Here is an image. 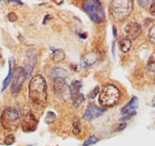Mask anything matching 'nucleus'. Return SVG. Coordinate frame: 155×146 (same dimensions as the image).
<instances>
[{"label": "nucleus", "mask_w": 155, "mask_h": 146, "mask_svg": "<svg viewBox=\"0 0 155 146\" xmlns=\"http://www.w3.org/2000/svg\"><path fill=\"white\" fill-rule=\"evenodd\" d=\"M28 98L34 107L42 109L45 106L48 99L47 85L41 75L33 76L28 88Z\"/></svg>", "instance_id": "obj_1"}, {"label": "nucleus", "mask_w": 155, "mask_h": 146, "mask_svg": "<svg viewBox=\"0 0 155 146\" xmlns=\"http://www.w3.org/2000/svg\"><path fill=\"white\" fill-rule=\"evenodd\" d=\"M133 2L130 0H114L109 7V15L115 22L125 21L133 12Z\"/></svg>", "instance_id": "obj_2"}, {"label": "nucleus", "mask_w": 155, "mask_h": 146, "mask_svg": "<svg viewBox=\"0 0 155 146\" xmlns=\"http://www.w3.org/2000/svg\"><path fill=\"white\" fill-rule=\"evenodd\" d=\"M120 95V91L116 85L108 84L100 91L98 102L103 107H111L119 102Z\"/></svg>", "instance_id": "obj_3"}, {"label": "nucleus", "mask_w": 155, "mask_h": 146, "mask_svg": "<svg viewBox=\"0 0 155 146\" xmlns=\"http://www.w3.org/2000/svg\"><path fill=\"white\" fill-rule=\"evenodd\" d=\"M83 8L94 22L100 24L105 19L104 10L99 1L97 0L85 1L83 2Z\"/></svg>", "instance_id": "obj_4"}, {"label": "nucleus", "mask_w": 155, "mask_h": 146, "mask_svg": "<svg viewBox=\"0 0 155 146\" xmlns=\"http://www.w3.org/2000/svg\"><path fill=\"white\" fill-rule=\"evenodd\" d=\"M1 124L5 130H15L20 123L19 113L13 108H6L1 116Z\"/></svg>", "instance_id": "obj_5"}, {"label": "nucleus", "mask_w": 155, "mask_h": 146, "mask_svg": "<svg viewBox=\"0 0 155 146\" xmlns=\"http://www.w3.org/2000/svg\"><path fill=\"white\" fill-rule=\"evenodd\" d=\"M82 84L80 81H74L70 88V96H71L74 105L78 106L85 100L84 95L80 92Z\"/></svg>", "instance_id": "obj_6"}, {"label": "nucleus", "mask_w": 155, "mask_h": 146, "mask_svg": "<svg viewBox=\"0 0 155 146\" xmlns=\"http://www.w3.org/2000/svg\"><path fill=\"white\" fill-rule=\"evenodd\" d=\"M26 78H27V73H26L25 68L21 66L18 67V73H17L15 78L14 79L13 83L11 87V91L12 94H17L20 92Z\"/></svg>", "instance_id": "obj_7"}, {"label": "nucleus", "mask_w": 155, "mask_h": 146, "mask_svg": "<svg viewBox=\"0 0 155 146\" xmlns=\"http://www.w3.org/2000/svg\"><path fill=\"white\" fill-rule=\"evenodd\" d=\"M38 120L31 112H28L24 115L21 121L22 130L25 132H33L37 127Z\"/></svg>", "instance_id": "obj_8"}, {"label": "nucleus", "mask_w": 155, "mask_h": 146, "mask_svg": "<svg viewBox=\"0 0 155 146\" xmlns=\"http://www.w3.org/2000/svg\"><path fill=\"white\" fill-rule=\"evenodd\" d=\"M138 105H139V100H138L137 97H132L130 101L129 102L124 108H122V109H121V113L124 114V118L120 119V120L125 121V120H130V119L132 118L133 116L136 115V109L138 107Z\"/></svg>", "instance_id": "obj_9"}, {"label": "nucleus", "mask_w": 155, "mask_h": 146, "mask_svg": "<svg viewBox=\"0 0 155 146\" xmlns=\"http://www.w3.org/2000/svg\"><path fill=\"white\" fill-rule=\"evenodd\" d=\"M54 81V93L58 95V97L61 98L68 97L70 95V88L67 85L65 79L57 78L53 79Z\"/></svg>", "instance_id": "obj_10"}, {"label": "nucleus", "mask_w": 155, "mask_h": 146, "mask_svg": "<svg viewBox=\"0 0 155 146\" xmlns=\"http://www.w3.org/2000/svg\"><path fill=\"white\" fill-rule=\"evenodd\" d=\"M124 32L128 36V39L136 40L142 33V27L138 23H130L124 27Z\"/></svg>", "instance_id": "obj_11"}, {"label": "nucleus", "mask_w": 155, "mask_h": 146, "mask_svg": "<svg viewBox=\"0 0 155 146\" xmlns=\"http://www.w3.org/2000/svg\"><path fill=\"white\" fill-rule=\"evenodd\" d=\"M106 110L107 109L105 108L98 107V106H95L93 104H89L86 107L83 117L87 120H92L101 116Z\"/></svg>", "instance_id": "obj_12"}, {"label": "nucleus", "mask_w": 155, "mask_h": 146, "mask_svg": "<svg viewBox=\"0 0 155 146\" xmlns=\"http://www.w3.org/2000/svg\"><path fill=\"white\" fill-rule=\"evenodd\" d=\"M36 63V55L35 50H29L27 53L26 57V68L25 71L27 73V78L30 77L34 70L35 65Z\"/></svg>", "instance_id": "obj_13"}, {"label": "nucleus", "mask_w": 155, "mask_h": 146, "mask_svg": "<svg viewBox=\"0 0 155 146\" xmlns=\"http://www.w3.org/2000/svg\"><path fill=\"white\" fill-rule=\"evenodd\" d=\"M14 70H15V60H14L13 58L10 59L9 60V71H8V74L7 77L5 78V79L3 82V85H2V91H4L6 88L8 87V85H9L10 83L11 80L12 78V76H13L14 74Z\"/></svg>", "instance_id": "obj_14"}, {"label": "nucleus", "mask_w": 155, "mask_h": 146, "mask_svg": "<svg viewBox=\"0 0 155 146\" xmlns=\"http://www.w3.org/2000/svg\"><path fill=\"white\" fill-rule=\"evenodd\" d=\"M51 74H52L53 79H66L68 75V71L65 69H64V68H61V67H56V68H53L52 71H51Z\"/></svg>", "instance_id": "obj_15"}, {"label": "nucleus", "mask_w": 155, "mask_h": 146, "mask_svg": "<svg viewBox=\"0 0 155 146\" xmlns=\"http://www.w3.org/2000/svg\"><path fill=\"white\" fill-rule=\"evenodd\" d=\"M97 60V56L95 53H89L83 56L82 59V65L85 67H89L93 65Z\"/></svg>", "instance_id": "obj_16"}, {"label": "nucleus", "mask_w": 155, "mask_h": 146, "mask_svg": "<svg viewBox=\"0 0 155 146\" xmlns=\"http://www.w3.org/2000/svg\"><path fill=\"white\" fill-rule=\"evenodd\" d=\"M65 56H66L65 53L61 49H57V50H54L53 53H51V59L54 62H62L65 59Z\"/></svg>", "instance_id": "obj_17"}, {"label": "nucleus", "mask_w": 155, "mask_h": 146, "mask_svg": "<svg viewBox=\"0 0 155 146\" xmlns=\"http://www.w3.org/2000/svg\"><path fill=\"white\" fill-rule=\"evenodd\" d=\"M132 47L131 40L128 38L123 39L119 43V47L123 53H127L130 50Z\"/></svg>", "instance_id": "obj_18"}, {"label": "nucleus", "mask_w": 155, "mask_h": 146, "mask_svg": "<svg viewBox=\"0 0 155 146\" xmlns=\"http://www.w3.org/2000/svg\"><path fill=\"white\" fill-rule=\"evenodd\" d=\"M55 119H56L55 114H54L53 112L49 111V112H48L46 117H45V122H46L47 123H48V124H50V123H52L55 120Z\"/></svg>", "instance_id": "obj_19"}, {"label": "nucleus", "mask_w": 155, "mask_h": 146, "mask_svg": "<svg viewBox=\"0 0 155 146\" xmlns=\"http://www.w3.org/2000/svg\"><path fill=\"white\" fill-rule=\"evenodd\" d=\"M99 141V139H98L97 137L94 136V135H92V136L89 137V138H88L87 140H86V141H85L84 144H83V146H89L90 144H95L96 142H98V141Z\"/></svg>", "instance_id": "obj_20"}, {"label": "nucleus", "mask_w": 155, "mask_h": 146, "mask_svg": "<svg viewBox=\"0 0 155 146\" xmlns=\"http://www.w3.org/2000/svg\"><path fill=\"white\" fill-rule=\"evenodd\" d=\"M15 141V138L12 134H9L8 135H7L5 139V143L7 145H10V144H12Z\"/></svg>", "instance_id": "obj_21"}, {"label": "nucleus", "mask_w": 155, "mask_h": 146, "mask_svg": "<svg viewBox=\"0 0 155 146\" xmlns=\"http://www.w3.org/2000/svg\"><path fill=\"white\" fill-rule=\"evenodd\" d=\"M148 36H149L150 40H151L153 43L155 44V25L151 27V28L150 29Z\"/></svg>", "instance_id": "obj_22"}, {"label": "nucleus", "mask_w": 155, "mask_h": 146, "mask_svg": "<svg viewBox=\"0 0 155 146\" xmlns=\"http://www.w3.org/2000/svg\"><path fill=\"white\" fill-rule=\"evenodd\" d=\"M80 131H81V129H80V123H78V121H77V123H75L74 125L73 133H74V135H78V134H80Z\"/></svg>", "instance_id": "obj_23"}, {"label": "nucleus", "mask_w": 155, "mask_h": 146, "mask_svg": "<svg viewBox=\"0 0 155 146\" xmlns=\"http://www.w3.org/2000/svg\"><path fill=\"white\" fill-rule=\"evenodd\" d=\"M153 2H149V1H139V4H140L142 7H145L146 8V5L147 6H149L152 4Z\"/></svg>", "instance_id": "obj_24"}, {"label": "nucleus", "mask_w": 155, "mask_h": 146, "mask_svg": "<svg viewBox=\"0 0 155 146\" xmlns=\"http://www.w3.org/2000/svg\"><path fill=\"white\" fill-rule=\"evenodd\" d=\"M98 91H99V88H98V87H97V88H95V89H94L93 91H92V93H91V94H90V97H91V98H92V99L95 98V96H96L97 94H98Z\"/></svg>", "instance_id": "obj_25"}, {"label": "nucleus", "mask_w": 155, "mask_h": 146, "mask_svg": "<svg viewBox=\"0 0 155 146\" xmlns=\"http://www.w3.org/2000/svg\"><path fill=\"white\" fill-rule=\"evenodd\" d=\"M149 11H150V12H151V15H154L155 16V2H153L152 4L150 5Z\"/></svg>", "instance_id": "obj_26"}, {"label": "nucleus", "mask_w": 155, "mask_h": 146, "mask_svg": "<svg viewBox=\"0 0 155 146\" xmlns=\"http://www.w3.org/2000/svg\"><path fill=\"white\" fill-rule=\"evenodd\" d=\"M8 17V19L10 21H15L17 20V16L15 13H12V12L9 14Z\"/></svg>", "instance_id": "obj_27"}, {"label": "nucleus", "mask_w": 155, "mask_h": 146, "mask_svg": "<svg viewBox=\"0 0 155 146\" xmlns=\"http://www.w3.org/2000/svg\"><path fill=\"white\" fill-rule=\"evenodd\" d=\"M155 62V53H153L151 56V57L149 58V60H148V64H153Z\"/></svg>", "instance_id": "obj_28"}, {"label": "nucleus", "mask_w": 155, "mask_h": 146, "mask_svg": "<svg viewBox=\"0 0 155 146\" xmlns=\"http://www.w3.org/2000/svg\"><path fill=\"white\" fill-rule=\"evenodd\" d=\"M126 126H127V124H125V123H122V124H120L119 126H118L117 129V131L124 130V129L126 128Z\"/></svg>", "instance_id": "obj_29"}, {"label": "nucleus", "mask_w": 155, "mask_h": 146, "mask_svg": "<svg viewBox=\"0 0 155 146\" xmlns=\"http://www.w3.org/2000/svg\"><path fill=\"white\" fill-rule=\"evenodd\" d=\"M113 34L114 37H117V28L114 26L113 27Z\"/></svg>", "instance_id": "obj_30"}, {"label": "nucleus", "mask_w": 155, "mask_h": 146, "mask_svg": "<svg viewBox=\"0 0 155 146\" xmlns=\"http://www.w3.org/2000/svg\"><path fill=\"white\" fill-rule=\"evenodd\" d=\"M152 106H155V97H154V99H153L152 100Z\"/></svg>", "instance_id": "obj_31"}, {"label": "nucleus", "mask_w": 155, "mask_h": 146, "mask_svg": "<svg viewBox=\"0 0 155 146\" xmlns=\"http://www.w3.org/2000/svg\"><path fill=\"white\" fill-rule=\"evenodd\" d=\"M28 146H32V145H28Z\"/></svg>", "instance_id": "obj_32"}]
</instances>
